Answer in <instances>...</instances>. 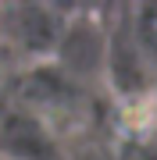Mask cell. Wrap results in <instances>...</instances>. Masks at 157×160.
Here are the masks:
<instances>
[{
    "instance_id": "6da1fadb",
    "label": "cell",
    "mask_w": 157,
    "mask_h": 160,
    "mask_svg": "<svg viewBox=\"0 0 157 160\" xmlns=\"http://www.w3.org/2000/svg\"><path fill=\"white\" fill-rule=\"evenodd\" d=\"M68 18L57 7H43V4H7L0 7V46L11 57H50L57 53V43Z\"/></svg>"
},
{
    "instance_id": "7a4b0ae2",
    "label": "cell",
    "mask_w": 157,
    "mask_h": 160,
    "mask_svg": "<svg viewBox=\"0 0 157 160\" xmlns=\"http://www.w3.org/2000/svg\"><path fill=\"white\" fill-rule=\"evenodd\" d=\"M0 160H68L57 128L36 110L11 103L0 114Z\"/></svg>"
},
{
    "instance_id": "3957f363",
    "label": "cell",
    "mask_w": 157,
    "mask_h": 160,
    "mask_svg": "<svg viewBox=\"0 0 157 160\" xmlns=\"http://www.w3.org/2000/svg\"><path fill=\"white\" fill-rule=\"evenodd\" d=\"M132 39H136V46H139L143 61L157 64V7H146L143 11V22H139V29H136Z\"/></svg>"
},
{
    "instance_id": "277c9868",
    "label": "cell",
    "mask_w": 157,
    "mask_h": 160,
    "mask_svg": "<svg viewBox=\"0 0 157 160\" xmlns=\"http://www.w3.org/2000/svg\"><path fill=\"white\" fill-rule=\"evenodd\" d=\"M14 89H18V78H14V57L0 46V114L14 103Z\"/></svg>"
}]
</instances>
